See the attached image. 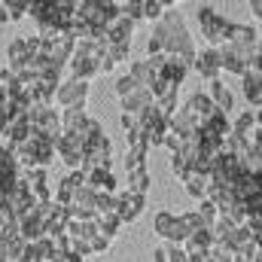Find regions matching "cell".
I'll list each match as a JSON object with an SVG mask.
<instances>
[{
    "label": "cell",
    "mask_w": 262,
    "mask_h": 262,
    "mask_svg": "<svg viewBox=\"0 0 262 262\" xmlns=\"http://www.w3.org/2000/svg\"><path fill=\"white\" fill-rule=\"evenodd\" d=\"M232 195L238 198L241 204H247L250 198H259V174H241L235 183H232Z\"/></svg>",
    "instance_id": "obj_19"
},
{
    "label": "cell",
    "mask_w": 262,
    "mask_h": 262,
    "mask_svg": "<svg viewBox=\"0 0 262 262\" xmlns=\"http://www.w3.org/2000/svg\"><path fill=\"white\" fill-rule=\"evenodd\" d=\"M18 180H21V168H18V162L12 159V152H9L6 146H0V192L6 195Z\"/></svg>",
    "instance_id": "obj_14"
},
{
    "label": "cell",
    "mask_w": 262,
    "mask_h": 262,
    "mask_svg": "<svg viewBox=\"0 0 262 262\" xmlns=\"http://www.w3.org/2000/svg\"><path fill=\"white\" fill-rule=\"evenodd\" d=\"M146 189H149V174H146V171H134V174H128V189H125L128 195L143 198Z\"/></svg>",
    "instance_id": "obj_35"
},
{
    "label": "cell",
    "mask_w": 262,
    "mask_h": 262,
    "mask_svg": "<svg viewBox=\"0 0 262 262\" xmlns=\"http://www.w3.org/2000/svg\"><path fill=\"white\" fill-rule=\"evenodd\" d=\"M192 70H198V73H201L207 82L220 79V58H216V49H204V52H195Z\"/></svg>",
    "instance_id": "obj_20"
},
{
    "label": "cell",
    "mask_w": 262,
    "mask_h": 262,
    "mask_svg": "<svg viewBox=\"0 0 262 262\" xmlns=\"http://www.w3.org/2000/svg\"><path fill=\"white\" fill-rule=\"evenodd\" d=\"M34 207H37V204H34ZM18 238H21L25 244H34L37 238H43V220L37 216V210L18 216Z\"/></svg>",
    "instance_id": "obj_21"
},
{
    "label": "cell",
    "mask_w": 262,
    "mask_h": 262,
    "mask_svg": "<svg viewBox=\"0 0 262 262\" xmlns=\"http://www.w3.org/2000/svg\"><path fill=\"white\" fill-rule=\"evenodd\" d=\"M198 25H201V37L210 43V49H220V46H226V40H229V28H232V21H226L213 6H198Z\"/></svg>",
    "instance_id": "obj_5"
},
{
    "label": "cell",
    "mask_w": 262,
    "mask_h": 262,
    "mask_svg": "<svg viewBox=\"0 0 262 262\" xmlns=\"http://www.w3.org/2000/svg\"><path fill=\"white\" fill-rule=\"evenodd\" d=\"M216 58H220V70H226V73L244 76V73L250 70V67H247V61H244V55H241V52H235V49H232L229 43L216 49Z\"/></svg>",
    "instance_id": "obj_17"
},
{
    "label": "cell",
    "mask_w": 262,
    "mask_h": 262,
    "mask_svg": "<svg viewBox=\"0 0 262 262\" xmlns=\"http://www.w3.org/2000/svg\"><path fill=\"white\" fill-rule=\"evenodd\" d=\"M168 9H171V3H165V0H140V15L149 21H159Z\"/></svg>",
    "instance_id": "obj_34"
},
{
    "label": "cell",
    "mask_w": 262,
    "mask_h": 262,
    "mask_svg": "<svg viewBox=\"0 0 262 262\" xmlns=\"http://www.w3.org/2000/svg\"><path fill=\"white\" fill-rule=\"evenodd\" d=\"M183 186H186V192L195 198V201H204V198H207V189H210V174L189 171V174L183 177Z\"/></svg>",
    "instance_id": "obj_27"
},
{
    "label": "cell",
    "mask_w": 262,
    "mask_h": 262,
    "mask_svg": "<svg viewBox=\"0 0 262 262\" xmlns=\"http://www.w3.org/2000/svg\"><path fill=\"white\" fill-rule=\"evenodd\" d=\"M241 85H244V95H247V101L253 104V113L262 107V73L259 70H247L244 76H241Z\"/></svg>",
    "instance_id": "obj_26"
},
{
    "label": "cell",
    "mask_w": 262,
    "mask_h": 262,
    "mask_svg": "<svg viewBox=\"0 0 262 262\" xmlns=\"http://www.w3.org/2000/svg\"><path fill=\"white\" fill-rule=\"evenodd\" d=\"M143 198L137 195H128V192H116L113 198V210H116V216H119V223H134L140 213H143Z\"/></svg>",
    "instance_id": "obj_13"
},
{
    "label": "cell",
    "mask_w": 262,
    "mask_h": 262,
    "mask_svg": "<svg viewBox=\"0 0 262 262\" xmlns=\"http://www.w3.org/2000/svg\"><path fill=\"white\" fill-rule=\"evenodd\" d=\"M55 152H58V159L64 162L70 171H79V168H82V143H79L73 134H61V137H58Z\"/></svg>",
    "instance_id": "obj_11"
},
{
    "label": "cell",
    "mask_w": 262,
    "mask_h": 262,
    "mask_svg": "<svg viewBox=\"0 0 262 262\" xmlns=\"http://www.w3.org/2000/svg\"><path fill=\"white\" fill-rule=\"evenodd\" d=\"M137 119H140V137H143L146 149H149V146H162V137H165V131H168V119L156 110V104L146 107Z\"/></svg>",
    "instance_id": "obj_7"
},
{
    "label": "cell",
    "mask_w": 262,
    "mask_h": 262,
    "mask_svg": "<svg viewBox=\"0 0 262 262\" xmlns=\"http://www.w3.org/2000/svg\"><path fill=\"white\" fill-rule=\"evenodd\" d=\"M28 15V0H6L0 3V21H18Z\"/></svg>",
    "instance_id": "obj_31"
},
{
    "label": "cell",
    "mask_w": 262,
    "mask_h": 262,
    "mask_svg": "<svg viewBox=\"0 0 262 262\" xmlns=\"http://www.w3.org/2000/svg\"><path fill=\"white\" fill-rule=\"evenodd\" d=\"M152 229H156L168 244H177V247H183V241L189 238L186 229H183V223H180V216L171 213V210H159L156 220H152Z\"/></svg>",
    "instance_id": "obj_8"
},
{
    "label": "cell",
    "mask_w": 262,
    "mask_h": 262,
    "mask_svg": "<svg viewBox=\"0 0 262 262\" xmlns=\"http://www.w3.org/2000/svg\"><path fill=\"white\" fill-rule=\"evenodd\" d=\"M58 119H61V134H76V131L85 125L89 116H85V107H67Z\"/></svg>",
    "instance_id": "obj_30"
},
{
    "label": "cell",
    "mask_w": 262,
    "mask_h": 262,
    "mask_svg": "<svg viewBox=\"0 0 262 262\" xmlns=\"http://www.w3.org/2000/svg\"><path fill=\"white\" fill-rule=\"evenodd\" d=\"M9 152H12V159L18 162L21 171H46V168L55 162V143L46 140V137L37 134V131H31V134H28L21 143H15Z\"/></svg>",
    "instance_id": "obj_2"
},
{
    "label": "cell",
    "mask_w": 262,
    "mask_h": 262,
    "mask_svg": "<svg viewBox=\"0 0 262 262\" xmlns=\"http://www.w3.org/2000/svg\"><path fill=\"white\" fill-rule=\"evenodd\" d=\"M152 262H168V256H165V247H159V250H152Z\"/></svg>",
    "instance_id": "obj_42"
},
{
    "label": "cell",
    "mask_w": 262,
    "mask_h": 262,
    "mask_svg": "<svg viewBox=\"0 0 262 262\" xmlns=\"http://www.w3.org/2000/svg\"><path fill=\"white\" fill-rule=\"evenodd\" d=\"M95 229H98V235H101V238H107V241H113V238L119 235V229H122V223H119V216H116V210H104V213H98V216H95Z\"/></svg>",
    "instance_id": "obj_28"
},
{
    "label": "cell",
    "mask_w": 262,
    "mask_h": 262,
    "mask_svg": "<svg viewBox=\"0 0 262 262\" xmlns=\"http://www.w3.org/2000/svg\"><path fill=\"white\" fill-rule=\"evenodd\" d=\"M146 52L149 58L156 55H165L171 61H180L192 70V61H195V46H192V37L186 31V21L180 12H165L156 28H152V37L146 43Z\"/></svg>",
    "instance_id": "obj_1"
},
{
    "label": "cell",
    "mask_w": 262,
    "mask_h": 262,
    "mask_svg": "<svg viewBox=\"0 0 262 262\" xmlns=\"http://www.w3.org/2000/svg\"><path fill=\"white\" fill-rule=\"evenodd\" d=\"M134 89H137V85H134V79H131L128 73L116 79V95H119V98H125V95H128V92H134Z\"/></svg>",
    "instance_id": "obj_39"
},
{
    "label": "cell",
    "mask_w": 262,
    "mask_h": 262,
    "mask_svg": "<svg viewBox=\"0 0 262 262\" xmlns=\"http://www.w3.org/2000/svg\"><path fill=\"white\" fill-rule=\"evenodd\" d=\"M131 34H134V25H131L125 15H119L113 25H107V31H104V43H113V46H131Z\"/></svg>",
    "instance_id": "obj_18"
},
{
    "label": "cell",
    "mask_w": 262,
    "mask_h": 262,
    "mask_svg": "<svg viewBox=\"0 0 262 262\" xmlns=\"http://www.w3.org/2000/svg\"><path fill=\"white\" fill-rule=\"evenodd\" d=\"M119 101H122V113H131V116H140L146 107H152V95L146 89H134L125 98H119Z\"/></svg>",
    "instance_id": "obj_23"
},
{
    "label": "cell",
    "mask_w": 262,
    "mask_h": 262,
    "mask_svg": "<svg viewBox=\"0 0 262 262\" xmlns=\"http://www.w3.org/2000/svg\"><path fill=\"white\" fill-rule=\"evenodd\" d=\"M85 177V189L95 195H116V177L110 171H79Z\"/></svg>",
    "instance_id": "obj_15"
},
{
    "label": "cell",
    "mask_w": 262,
    "mask_h": 262,
    "mask_svg": "<svg viewBox=\"0 0 262 262\" xmlns=\"http://www.w3.org/2000/svg\"><path fill=\"white\" fill-rule=\"evenodd\" d=\"M210 247H213V235H210V229H198V232H192V235L183 241V250H186L189 256H207Z\"/></svg>",
    "instance_id": "obj_24"
},
{
    "label": "cell",
    "mask_w": 262,
    "mask_h": 262,
    "mask_svg": "<svg viewBox=\"0 0 262 262\" xmlns=\"http://www.w3.org/2000/svg\"><path fill=\"white\" fill-rule=\"evenodd\" d=\"M171 174H174L177 180H183V177L189 174V165H186V159H183L180 152H171Z\"/></svg>",
    "instance_id": "obj_37"
},
{
    "label": "cell",
    "mask_w": 262,
    "mask_h": 262,
    "mask_svg": "<svg viewBox=\"0 0 262 262\" xmlns=\"http://www.w3.org/2000/svg\"><path fill=\"white\" fill-rule=\"evenodd\" d=\"M210 104L220 110V113H226L229 116V110H235V98H232V92H229V85L223 82V79H213L210 82Z\"/></svg>",
    "instance_id": "obj_22"
},
{
    "label": "cell",
    "mask_w": 262,
    "mask_h": 262,
    "mask_svg": "<svg viewBox=\"0 0 262 262\" xmlns=\"http://www.w3.org/2000/svg\"><path fill=\"white\" fill-rule=\"evenodd\" d=\"M21 180H25L28 192H31V198H34L37 204H43V201H52V186H49V177H46V171H21Z\"/></svg>",
    "instance_id": "obj_12"
},
{
    "label": "cell",
    "mask_w": 262,
    "mask_h": 262,
    "mask_svg": "<svg viewBox=\"0 0 262 262\" xmlns=\"http://www.w3.org/2000/svg\"><path fill=\"white\" fill-rule=\"evenodd\" d=\"M3 204H6V210L18 220V216H25V213H31L34 210V198H31V192H28V186H25V180H18L6 195H3Z\"/></svg>",
    "instance_id": "obj_9"
},
{
    "label": "cell",
    "mask_w": 262,
    "mask_h": 262,
    "mask_svg": "<svg viewBox=\"0 0 262 262\" xmlns=\"http://www.w3.org/2000/svg\"><path fill=\"white\" fill-rule=\"evenodd\" d=\"M128 76L134 79V85H137V89H146V92H149V85H152V70H149L146 61H134L131 70H128Z\"/></svg>",
    "instance_id": "obj_33"
},
{
    "label": "cell",
    "mask_w": 262,
    "mask_h": 262,
    "mask_svg": "<svg viewBox=\"0 0 262 262\" xmlns=\"http://www.w3.org/2000/svg\"><path fill=\"white\" fill-rule=\"evenodd\" d=\"M82 186H85V177H82L79 171H70L64 180L58 183V189H55L52 201H55V204H67V201L73 198V192H76V189H82Z\"/></svg>",
    "instance_id": "obj_25"
},
{
    "label": "cell",
    "mask_w": 262,
    "mask_h": 262,
    "mask_svg": "<svg viewBox=\"0 0 262 262\" xmlns=\"http://www.w3.org/2000/svg\"><path fill=\"white\" fill-rule=\"evenodd\" d=\"M85 95H89V85L85 82H76V79H67L55 89V101L61 107H85Z\"/></svg>",
    "instance_id": "obj_10"
},
{
    "label": "cell",
    "mask_w": 262,
    "mask_h": 262,
    "mask_svg": "<svg viewBox=\"0 0 262 262\" xmlns=\"http://www.w3.org/2000/svg\"><path fill=\"white\" fill-rule=\"evenodd\" d=\"M101 58H104V40H101V43H76V49H73V55H70V61H67L70 79L89 85V82L101 73V70H98Z\"/></svg>",
    "instance_id": "obj_3"
},
{
    "label": "cell",
    "mask_w": 262,
    "mask_h": 262,
    "mask_svg": "<svg viewBox=\"0 0 262 262\" xmlns=\"http://www.w3.org/2000/svg\"><path fill=\"white\" fill-rule=\"evenodd\" d=\"M235 247H229V244H213L210 250H207V259L210 262H235Z\"/></svg>",
    "instance_id": "obj_36"
},
{
    "label": "cell",
    "mask_w": 262,
    "mask_h": 262,
    "mask_svg": "<svg viewBox=\"0 0 262 262\" xmlns=\"http://www.w3.org/2000/svg\"><path fill=\"white\" fill-rule=\"evenodd\" d=\"M110 140L107 134H95L82 143V168L79 171H110Z\"/></svg>",
    "instance_id": "obj_6"
},
{
    "label": "cell",
    "mask_w": 262,
    "mask_h": 262,
    "mask_svg": "<svg viewBox=\"0 0 262 262\" xmlns=\"http://www.w3.org/2000/svg\"><path fill=\"white\" fill-rule=\"evenodd\" d=\"M3 207H6V204H3V192H0V210H3Z\"/></svg>",
    "instance_id": "obj_43"
},
{
    "label": "cell",
    "mask_w": 262,
    "mask_h": 262,
    "mask_svg": "<svg viewBox=\"0 0 262 262\" xmlns=\"http://www.w3.org/2000/svg\"><path fill=\"white\" fill-rule=\"evenodd\" d=\"M146 146H128L125 149V171L134 174V171H146Z\"/></svg>",
    "instance_id": "obj_32"
},
{
    "label": "cell",
    "mask_w": 262,
    "mask_h": 262,
    "mask_svg": "<svg viewBox=\"0 0 262 262\" xmlns=\"http://www.w3.org/2000/svg\"><path fill=\"white\" fill-rule=\"evenodd\" d=\"M28 64V52H25V37H18V40H12L9 43V49H6V70L15 76L21 67Z\"/></svg>",
    "instance_id": "obj_29"
},
{
    "label": "cell",
    "mask_w": 262,
    "mask_h": 262,
    "mask_svg": "<svg viewBox=\"0 0 262 262\" xmlns=\"http://www.w3.org/2000/svg\"><path fill=\"white\" fill-rule=\"evenodd\" d=\"M15 262H43V259H40V253L34 250V244H25V250H21V256H18Z\"/></svg>",
    "instance_id": "obj_41"
},
{
    "label": "cell",
    "mask_w": 262,
    "mask_h": 262,
    "mask_svg": "<svg viewBox=\"0 0 262 262\" xmlns=\"http://www.w3.org/2000/svg\"><path fill=\"white\" fill-rule=\"evenodd\" d=\"M165 256H168V262H189V253L183 247H177V244H168L165 247Z\"/></svg>",
    "instance_id": "obj_38"
},
{
    "label": "cell",
    "mask_w": 262,
    "mask_h": 262,
    "mask_svg": "<svg viewBox=\"0 0 262 262\" xmlns=\"http://www.w3.org/2000/svg\"><path fill=\"white\" fill-rule=\"evenodd\" d=\"M76 15L85 25H92L98 31H107V25H113L119 18V3H113V0H82V3H76Z\"/></svg>",
    "instance_id": "obj_4"
},
{
    "label": "cell",
    "mask_w": 262,
    "mask_h": 262,
    "mask_svg": "<svg viewBox=\"0 0 262 262\" xmlns=\"http://www.w3.org/2000/svg\"><path fill=\"white\" fill-rule=\"evenodd\" d=\"M49 262H82V259L73 256L70 250H52V253H49Z\"/></svg>",
    "instance_id": "obj_40"
},
{
    "label": "cell",
    "mask_w": 262,
    "mask_h": 262,
    "mask_svg": "<svg viewBox=\"0 0 262 262\" xmlns=\"http://www.w3.org/2000/svg\"><path fill=\"white\" fill-rule=\"evenodd\" d=\"M183 113L189 116V122H192L195 131H198V125H204V122L210 119V113H216V107L210 104V98H207V95H192V98L186 101Z\"/></svg>",
    "instance_id": "obj_16"
}]
</instances>
